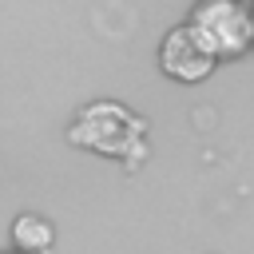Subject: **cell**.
Segmentation results:
<instances>
[{
	"label": "cell",
	"instance_id": "obj_1",
	"mask_svg": "<svg viewBox=\"0 0 254 254\" xmlns=\"http://www.w3.org/2000/svg\"><path fill=\"white\" fill-rule=\"evenodd\" d=\"M67 139L75 147H87V151H103V155H115V159H127V155H139L143 151V119L119 103H87L75 123L67 127Z\"/></svg>",
	"mask_w": 254,
	"mask_h": 254
},
{
	"label": "cell",
	"instance_id": "obj_2",
	"mask_svg": "<svg viewBox=\"0 0 254 254\" xmlns=\"http://www.w3.org/2000/svg\"><path fill=\"white\" fill-rule=\"evenodd\" d=\"M190 28L210 44L214 56H238L254 40V20L238 0H202L190 12Z\"/></svg>",
	"mask_w": 254,
	"mask_h": 254
},
{
	"label": "cell",
	"instance_id": "obj_3",
	"mask_svg": "<svg viewBox=\"0 0 254 254\" xmlns=\"http://www.w3.org/2000/svg\"><path fill=\"white\" fill-rule=\"evenodd\" d=\"M214 52H210V44L198 36V28H190V24H179V28H171L167 36H163V48H159V64H163V71L167 75H175V79H187V83H194V79H206L210 71H214Z\"/></svg>",
	"mask_w": 254,
	"mask_h": 254
},
{
	"label": "cell",
	"instance_id": "obj_4",
	"mask_svg": "<svg viewBox=\"0 0 254 254\" xmlns=\"http://www.w3.org/2000/svg\"><path fill=\"white\" fill-rule=\"evenodd\" d=\"M52 238H56L52 226L44 218H36V214H20L12 222V242L20 246V254H40V250L52 246Z\"/></svg>",
	"mask_w": 254,
	"mask_h": 254
}]
</instances>
